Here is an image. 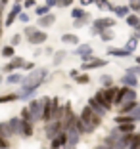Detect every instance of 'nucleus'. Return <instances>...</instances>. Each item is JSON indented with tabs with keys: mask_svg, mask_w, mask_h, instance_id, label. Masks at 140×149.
I'll list each match as a JSON object with an SVG mask.
<instances>
[{
	"mask_svg": "<svg viewBox=\"0 0 140 149\" xmlns=\"http://www.w3.org/2000/svg\"><path fill=\"white\" fill-rule=\"evenodd\" d=\"M6 4H8V2H0V17H2V10H4Z\"/></svg>",
	"mask_w": 140,
	"mask_h": 149,
	"instance_id": "obj_55",
	"label": "nucleus"
},
{
	"mask_svg": "<svg viewBox=\"0 0 140 149\" xmlns=\"http://www.w3.org/2000/svg\"><path fill=\"white\" fill-rule=\"evenodd\" d=\"M108 54L110 56H113V57H131L132 54H129L125 48H113V46H110L108 48Z\"/></svg>",
	"mask_w": 140,
	"mask_h": 149,
	"instance_id": "obj_18",
	"label": "nucleus"
},
{
	"mask_svg": "<svg viewBox=\"0 0 140 149\" xmlns=\"http://www.w3.org/2000/svg\"><path fill=\"white\" fill-rule=\"evenodd\" d=\"M73 4V0H58V8H67Z\"/></svg>",
	"mask_w": 140,
	"mask_h": 149,
	"instance_id": "obj_47",
	"label": "nucleus"
},
{
	"mask_svg": "<svg viewBox=\"0 0 140 149\" xmlns=\"http://www.w3.org/2000/svg\"><path fill=\"white\" fill-rule=\"evenodd\" d=\"M21 6H23V8H33V6H35V0H25Z\"/></svg>",
	"mask_w": 140,
	"mask_h": 149,
	"instance_id": "obj_51",
	"label": "nucleus"
},
{
	"mask_svg": "<svg viewBox=\"0 0 140 149\" xmlns=\"http://www.w3.org/2000/svg\"><path fill=\"white\" fill-rule=\"evenodd\" d=\"M75 54L83 57V56H88V54H94V50H92L90 44H79V46L75 48Z\"/></svg>",
	"mask_w": 140,
	"mask_h": 149,
	"instance_id": "obj_20",
	"label": "nucleus"
},
{
	"mask_svg": "<svg viewBox=\"0 0 140 149\" xmlns=\"http://www.w3.org/2000/svg\"><path fill=\"white\" fill-rule=\"evenodd\" d=\"M63 59H65V50H60V52H56V54H54V59H52V63L58 67L61 61H63Z\"/></svg>",
	"mask_w": 140,
	"mask_h": 149,
	"instance_id": "obj_32",
	"label": "nucleus"
},
{
	"mask_svg": "<svg viewBox=\"0 0 140 149\" xmlns=\"http://www.w3.org/2000/svg\"><path fill=\"white\" fill-rule=\"evenodd\" d=\"M129 13H131L129 6H117V8H115V15H117V17H127Z\"/></svg>",
	"mask_w": 140,
	"mask_h": 149,
	"instance_id": "obj_31",
	"label": "nucleus"
},
{
	"mask_svg": "<svg viewBox=\"0 0 140 149\" xmlns=\"http://www.w3.org/2000/svg\"><path fill=\"white\" fill-rule=\"evenodd\" d=\"M100 84L104 88H111L113 86V77H111V74H102L100 77Z\"/></svg>",
	"mask_w": 140,
	"mask_h": 149,
	"instance_id": "obj_30",
	"label": "nucleus"
},
{
	"mask_svg": "<svg viewBox=\"0 0 140 149\" xmlns=\"http://www.w3.org/2000/svg\"><path fill=\"white\" fill-rule=\"evenodd\" d=\"M129 10L140 13V0H132V2H129Z\"/></svg>",
	"mask_w": 140,
	"mask_h": 149,
	"instance_id": "obj_40",
	"label": "nucleus"
},
{
	"mask_svg": "<svg viewBox=\"0 0 140 149\" xmlns=\"http://www.w3.org/2000/svg\"><path fill=\"white\" fill-rule=\"evenodd\" d=\"M79 141H81V136L77 134V132H69L67 134V145H65V149H77V145H79Z\"/></svg>",
	"mask_w": 140,
	"mask_h": 149,
	"instance_id": "obj_16",
	"label": "nucleus"
},
{
	"mask_svg": "<svg viewBox=\"0 0 140 149\" xmlns=\"http://www.w3.org/2000/svg\"><path fill=\"white\" fill-rule=\"evenodd\" d=\"M0 149H10V141L0 136Z\"/></svg>",
	"mask_w": 140,
	"mask_h": 149,
	"instance_id": "obj_50",
	"label": "nucleus"
},
{
	"mask_svg": "<svg viewBox=\"0 0 140 149\" xmlns=\"http://www.w3.org/2000/svg\"><path fill=\"white\" fill-rule=\"evenodd\" d=\"M92 115H94V113H92V109H90L88 105H84L83 109H81V113H79V117H77V118H79V120H81L83 124H87V126H88V124H90Z\"/></svg>",
	"mask_w": 140,
	"mask_h": 149,
	"instance_id": "obj_15",
	"label": "nucleus"
},
{
	"mask_svg": "<svg viewBox=\"0 0 140 149\" xmlns=\"http://www.w3.org/2000/svg\"><path fill=\"white\" fill-rule=\"evenodd\" d=\"M61 42L63 44H75V46H79V36L73 35V33H65V35H61Z\"/></svg>",
	"mask_w": 140,
	"mask_h": 149,
	"instance_id": "obj_21",
	"label": "nucleus"
},
{
	"mask_svg": "<svg viewBox=\"0 0 140 149\" xmlns=\"http://www.w3.org/2000/svg\"><path fill=\"white\" fill-rule=\"evenodd\" d=\"M61 132V120H50V123L44 124V136L48 138L50 141Z\"/></svg>",
	"mask_w": 140,
	"mask_h": 149,
	"instance_id": "obj_4",
	"label": "nucleus"
},
{
	"mask_svg": "<svg viewBox=\"0 0 140 149\" xmlns=\"http://www.w3.org/2000/svg\"><path fill=\"white\" fill-rule=\"evenodd\" d=\"M21 12H23V6L19 4V2H13V4H12V10H10V13H8V17H6V21H4V25L6 27H12Z\"/></svg>",
	"mask_w": 140,
	"mask_h": 149,
	"instance_id": "obj_5",
	"label": "nucleus"
},
{
	"mask_svg": "<svg viewBox=\"0 0 140 149\" xmlns=\"http://www.w3.org/2000/svg\"><path fill=\"white\" fill-rule=\"evenodd\" d=\"M117 130H119L121 136H125V134H134V124H119Z\"/></svg>",
	"mask_w": 140,
	"mask_h": 149,
	"instance_id": "obj_27",
	"label": "nucleus"
},
{
	"mask_svg": "<svg viewBox=\"0 0 140 149\" xmlns=\"http://www.w3.org/2000/svg\"><path fill=\"white\" fill-rule=\"evenodd\" d=\"M131 117H132V120H134V123H138V120H140V105L131 113Z\"/></svg>",
	"mask_w": 140,
	"mask_h": 149,
	"instance_id": "obj_45",
	"label": "nucleus"
},
{
	"mask_svg": "<svg viewBox=\"0 0 140 149\" xmlns=\"http://www.w3.org/2000/svg\"><path fill=\"white\" fill-rule=\"evenodd\" d=\"M50 10H52V8H48L46 4H44V6H37V8H35V13L39 15V17H44V15H48V13H50Z\"/></svg>",
	"mask_w": 140,
	"mask_h": 149,
	"instance_id": "obj_33",
	"label": "nucleus"
},
{
	"mask_svg": "<svg viewBox=\"0 0 140 149\" xmlns=\"http://www.w3.org/2000/svg\"><path fill=\"white\" fill-rule=\"evenodd\" d=\"M0 54H2V56H4V57H13V54H15V50H13L12 46H10V44H8V46H4V48L0 50Z\"/></svg>",
	"mask_w": 140,
	"mask_h": 149,
	"instance_id": "obj_36",
	"label": "nucleus"
},
{
	"mask_svg": "<svg viewBox=\"0 0 140 149\" xmlns=\"http://www.w3.org/2000/svg\"><path fill=\"white\" fill-rule=\"evenodd\" d=\"M84 23H87L84 19H81V21H73V27H75V29H81V27H84Z\"/></svg>",
	"mask_w": 140,
	"mask_h": 149,
	"instance_id": "obj_52",
	"label": "nucleus"
},
{
	"mask_svg": "<svg viewBox=\"0 0 140 149\" xmlns=\"http://www.w3.org/2000/svg\"><path fill=\"white\" fill-rule=\"evenodd\" d=\"M18 19H19V21H21V23H29V13L21 12V13H19V15H18Z\"/></svg>",
	"mask_w": 140,
	"mask_h": 149,
	"instance_id": "obj_49",
	"label": "nucleus"
},
{
	"mask_svg": "<svg viewBox=\"0 0 140 149\" xmlns=\"http://www.w3.org/2000/svg\"><path fill=\"white\" fill-rule=\"evenodd\" d=\"M48 77H50L48 69H46V67H39V69L31 71L25 79H23L21 84H40V86H42V84L46 82V79H48Z\"/></svg>",
	"mask_w": 140,
	"mask_h": 149,
	"instance_id": "obj_1",
	"label": "nucleus"
},
{
	"mask_svg": "<svg viewBox=\"0 0 140 149\" xmlns=\"http://www.w3.org/2000/svg\"><path fill=\"white\" fill-rule=\"evenodd\" d=\"M23 65H25V59H23V57H12L10 63H6V65L2 67V71L8 73V74H12L15 69H23Z\"/></svg>",
	"mask_w": 140,
	"mask_h": 149,
	"instance_id": "obj_6",
	"label": "nucleus"
},
{
	"mask_svg": "<svg viewBox=\"0 0 140 149\" xmlns=\"http://www.w3.org/2000/svg\"><path fill=\"white\" fill-rule=\"evenodd\" d=\"M37 31H39V29H37L35 25H33V27H31V25H27V27H25V31H23V35H27V38H29V36H31V35H35Z\"/></svg>",
	"mask_w": 140,
	"mask_h": 149,
	"instance_id": "obj_42",
	"label": "nucleus"
},
{
	"mask_svg": "<svg viewBox=\"0 0 140 149\" xmlns=\"http://www.w3.org/2000/svg\"><path fill=\"white\" fill-rule=\"evenodd\" d=\"M117 92H119V88L115 86H111V88H102V96H104V100L108 101V103H111L113 105V100H115V96H117Z\"/></svg>",
	"mask_w": 140,
	"mask_h": 149,
	"instance_id": "obj_13",
	"label": "nucleus"
},
{
	"mask_svg": "<svg viewBox=\"0 0 140 149\" xmlns=\"http://www.w3.org/2000/svg\"><path fill=\"white\" fill-rule=\"evenodd\" d=\"M18 100V94H6V96H0V103H8V101H15Z\"/></svg>",
	"mask_w": 140,
	"mask_h": 149,
	"instance_id": "obj_38",
	"label": "nucleus"
},
{
	"mask_svg": "<svg viewBox=\"0 0 140 149\" xmlns=\"http://www.w3.org/2000/svg\"><path fill=\"white\" fill-rule=\"evenodd\" d=\"M23 69H25V71H29V73H31V71H35V69H37V65H35L33 61H25V65H23Z\"/></svg>",
	"mask_w": 140,
	"mask_h": 149,
	"instance_id": "obj_48",
	"label": "nucleus"
},
{
	"mask_svg": "<svg viewBox=\"0 0 140 149\" xmlns=\"http://www.w3.org/2000/svg\"><path fill=\"white\" fill-rule=\"evenodd\" d=\"M94 4H96L100 10H108V4H110V2H108V0H96Z\"/></svg>",
	"mask_w": 140,
	"mask_h": 149,
	"instance_id": "obj_46",
	"label": "nucleus"
},
{
	"mask_svg": "<svg viewBox=\"0 0 140 149\" xmlns=\"http://www.w3.org/2000/svg\"><path fill=\"white\" fill-rule=\"evenodd\" d=\"M0 136L4 138V140H8V141H10V138L13 136L12 132H10V126H8V123H0Z\"/></svg>",
	"mask_w": 140,
	"mask_h": 149,
	"instance_id": "obj_26",
	"label": "nucleus"
},
{
	"mask_svg": "<svg viewBox=\"0 0 140 149\" xmlns=\"http://www.w3.org/2000/svg\"><path fill=\"white\" fill-rule=\"evenodd\" d=\"M125 101H136V90L123 86V103Z\"/></svg>",
	"mask_w": 140,
	"mask_h": 149,
	"instance_id": "obj_23",
	"label": "nucleus"
},
{
	"mask_svg": "<svg viewBox=\"0 0 140 149\" xmlns=\"http://www.w3.org/2000/svg\"><path fill=\"white\" fill-rule=\"evenodd\" d=\"M77 82H79V84H88V82H90V77H88L87 73H79V79H77Z\"/></svg>",
	"mask_w": 140,
	"mask_h": 149,
	"instance_id": "obj_41",
	"label": "nucleus"
},
{
	"mask_svg": "<svg viewBox=\"0 0 140 149\" xmlns=\"http://www.w3.org/2000/svg\"><path fill=\"white\" fill-rule=\"evenodd\" d=\"M108 65V59H104V57H94L90 63H83L81 65V71H92V69H98V67H106Z\"/></svg>",
	"mask_w": 140,
	"mask_h": 149,
	"instance_id": "obj_8",
	"label": "nucleus"
},
{
	"mask_svg": "<svg viewBox=\"0 0 140 149\" xmlns=\"http://www.w3.org/2000/svg\"><path fill=\"white\" fill-rule=\"evenodd\" d=\"M44 52H46V54H48V56H52V54H54V50H52V48H50V46H48V48H46V50H44Z\"/></svg>",
	"mask_w": 140,
	"mask_h": 149,
	"instance_id": "obj_57",
	"label": "nucleus"
},
{
	"mask_svg": "<svg viewBox=\"0 0 140 149\" xmlns=\"http://www.w3.org/2000/svg\"><path fill=\"white\" fill-rule=\"evenodd\" d=\"M92 97H94V100H96V101H98V103H100L102 107H104L106 111H110V109H111V103H108V101L104 100V96H102V90H98V92L94 94V96H92Z\"/></svg>",
	"mask_w": 140,
	"mask_h": 149,
	"instance_id": "obj_25",
	"label": "nucleus"
},
{
	"mask_svg": "<svg viewBox=\"0 0 140 149\" xmlns=\"http://www.w3.org/2000/svg\"><path fill=\"white\" fill-rule=\"evenodd\" d=\"M33 132H35L33 123H23V138H31V136H33Z\"/></svg>",
	"mask_w": 140,
	"mask_h": 149,
	"instance_id": "obj_34",
	"label": "nucleus"
},
{
	"mask_svg": "<svg viewBox=\"0 0 140 149\" xmlns=\"http://www.w3.org/2000/svg\"><path fill=\"white\" fill-rule=\"evenodd\" d=\"M19 42H21V35H13V36H12V40H10V46L13 48V46H18Z\"/></svg>",
	"mask_w": 140,
	"mask_h": 149,
	"instance_id": "obj_44",
	"label": "nucleus"
},
{
	"mask_svg": "<svg viewBox=\"0 0 140 149\" xmlns=\"http://www.w3.org/2000/svg\"><path fill=\"white\" fill-rule=\"evenodd\" d=\"M136 46H138V40H136L134 36H131V38L127 40V44H125V50H127L129 54H132V52H136Z\"/></svg>",
	"mask_w": 140,
	"mask_h": 149,
	"instance_id": "obj_28",
	"label": "nucleus"
},
{
	"mask_svg": "<svg viewBox=\"0 0 140 149\" xmlns=\"http://www.w3.org/2000/svg\"><path fill=\"white\" fill-rule=\"evenodd\" d=\"M136 65H138V67H140V56H138V57H136Z\"/></svg>",
	"mask_w": 140,
	"mask_h": 149,
	"instance_id": "obj_60",
	"label": "nucleus"
},
{
	"mask_svg": "<svg viewBox=\"0 0 140 149\" xmlns=\"http://www.w3.org/2000/svg\"><path fill=\"white\" fill-rule=\"evenodd\" d=\"M67 145V134L65 132H60L52 141H50V149H65Z\"/></svg>",
	"mask_w": 140,
	"mask_h": 149,
	"instance_id": "obj_9",
	"label": "nucleus"
},
{
	"mask_svg": "<svg viewBox=\"0 0 140 149\" xmlns=\"http://www.w3.org/2000/svg\"><path fill=\"white\" fill-rule=\"evenodd\" d=\"M87 105L92 109V113H94V115H98V117H102V118H104L106 115H108V111H106L104 107H102L100 103H98V101L94 100V97H88V103H87Z\"/></svg>",
	"mask_w": 140,
	"mask_h": 149,
	"instance_id": "obj_11",
	"label": "nucleus"
},
{
	"mask_svg": "<svg viewBox=\"0 0 140 149\" xmlns=\"http://www.w3.org/2000/svg\"><path fill=\"white\" fill-rule=\"evenodd\" d=\"M115 124H136L134 120H132V117L131 115H117V117H115Z\"/></svg>",
	"mask_w": 140,
	"mask_h": 149,
	"instance_id": "obj_24",
	"label": "nucleus"
},
{
	"mask_svg": "<svg viewBox=\"0 0 140 149\" xmlns=\"http://www.w3.org/2000/svg\"><path fill=\"white\" fill-rule=\"evenodd\" d=\"M119 82L123 84V86L125 88H132V90H134L136 86H138V77H134V74H123L121 77V80H119Z\"/></svg>",
	"mask_w": 140,
	"mask_h": 149,
	"instance_id": "obj_12",
	"label": "nucleus"
},
{
	"mask_svg": "<svg viewBox=\"0 0 140 149\" xmlns=\"http://www.w3.org/2000/svg\"><path fill=\"white\" fill-rule=\"evenodd\" d=\"M0 27H2V19H0Z\"/></svg>",
	"mask_w": 140,
	"mask_h": 149,
	"instance_id": "obj_63",
	"label": "nucleus"
},
{
	"mask_svg": "<svg viewBox=\"0 0 140 149\" xmlns=\"http://www.w3.org/2000/svg\"><path fill=\"white\" fill-rule=\"evenodd\" d=\"M42 105H44V97H33V100L29 101L27 109H29V113H31V123L33 124L42 118Z\"/></svg>",
	"mask_w": 140,
	"mask_h": 149,
	"instance_id": "obj_2",
	"label": "nucleus"
},
{
	"mask_svg": "<svg viewBox=\"0 0 140 149\" xmlns=\"http://www.w3.org/2000/svg\"><path fill=\"white\" fill-rule=\"evenodd\" d=\"M127 149H140V134H136V132L132 134V140H131Z\"/></svg>",
	"mask_w": 140,
	"mask_h": 149,
	"instance_id": "obj_35",
	"label": "nucleus"
},
{
	"mask_svg": "<svg viewBox=\"0 0 140 149\" xmlns=\"http://www.w3.org/2000/svg\"><path fill=\"white\" fill-rule=\"evenodd\" d=\"M69 77H71V79H75V80H77V79H79V71H77V69L69 71Z\"/></svg>",
	"mask_w": 140,
	"mask_h": 149,
	"instance_id": "obj_53",
	"label": "nucleus"
},
{
	"mask_svg": "<svg viewBox=\"0 0 140 149\" xmlns=\"http://www.w3.org/2000/svg\"><path fill=\"white\" fill-rule=\"evenodd\" d=\"M115 23L117 21H115L113 17H98V19H94V23H92V35H100V33H104V31H110Z\"/></svg>",
	"mask_w": 140,
	"mask_h": 149,
	"instance_id": "obj_3",
	"label": "nucleus"
},
{
	"mask_svg": "<svg viewBox=\"0 0 140 149\" xmlns=\"http://www.w3.org/2000/svg\"><path fill=\"white\" fill-rule=\"evenodd\" d=\"M94 149H108V147H106L104 143H100V145H96V147H94Z\"/></svg>",
	"mask_w": 140,
	"mask_h": 149,
	"instance_id": "obj_59",
	"label": "nucleus"
},
{
	"mask_svg": "<svg viewBox=\"0 0 140 149\" xmlns=\"http://www.w3.org/2000/svg\"><path fill=\"white\" fill-rule=\"evenodd\" d=\"M88 4H94V2H90V0H83L81 2V6H88Z\"/></svg>",
	"mask_w": 140,
	"mask_h": 149,
	"instance_id": "obj_56",
	"label": "nucleus"
},
{
	"mask_svg": "<svg viewBox=\"0 0 140 149\" xmlns=\"http://www.w3.org/2000/svg\"><path fill=\"white\" fill-rule=\"evenodd\" d=\"M44 4L48 6V8H54V6H58V0H46Z\"/></svg>",
	"mask_w": 140,
	"mask_h": 149,
	"instance_id": "obj_54",
	"label": "nucleus"
},
{
	"mask_svg": "<svg viewBox=\"0 0 140 149\" xmlns=\"http://www.w3.org/2000/svg\"><path fill=\"white\" fill-rule=\"evenodd\" d=\"M54 21H56V15H54L52 12L48 13V15H44V17H39V27L40 29H44V27H50V25H54Z\"/></svg>",
	"mask_w": 140,
	"mask_h": 149,
	"instance_id": "obj_17",
	"label": "nucleus"
},
{
	"mask_svg": "<svg viewBox=\"0 0 140 149\" xmlns=\"http://www.w3.org/2000/svg\"><path fill=\"white\" fill-rule=\"evenodd\" d=\"M8 126L13 136H23V120L19 117H12L8 120Z\"/></svg>",
	"mask_w": 140,
	"mask_h": 149,
	"instance_id": "obj_7",
	"label": "nucleus"
},
{
	"mask_svg": "<svg viewBox=\"0 0 140 149\" xmlns=\"http://www.w3.org/2000/svg\"><path fill=\"white\" fill-rule=\"evenodd\" d=\"M138 105H140L138 101H125V103L119 105V113H121V115H131Z\"/></svg>",
	"mask_w": 140,
	"mask_h": 149,
	"instance_id": "obj_14",
	"label": "nucleus"
},
{
	"mask_svg": "<svg viewBox=\"0 0 140 149\" xmlns=\"http://www.w3.org/2000/svg\"><path fill=\"white\" fill-rule=\"evenodd\" d=\"M132 36H134L136 40H140V31H136V33H134V35H132Z\"/></svg>",
	"mask_w": 140,
	"mask_h": 149,
	"instance_id": "obj_58",
	"label": "nucleus"
},
{
	"mask_svg": "<svg viewBox=\"0 0 140 149\" xmlns=\"http://www.w3.org/2000/svg\"><path fill=\"white\" fill-rule=\"evenodd\" d=\"M100 124H102V117H98V115H92V118H90V126L96 130Z\"/></svg>",
	"mask_w": 140,
	"mask_h": 149,
	"instance_id": "obj_39",
	"label": "nucleus"
},
{
	"mask_svg": "<svg viewBox=\"0 0 140 149\" xmlns=\"http://www.w3.org/2000/svg\"><path fill=\"white\" fill-rule=\"evenodd\" d=\"M125 73H127V74H134V77H140V67L138 65H136V67H129Z\"/></svg>",
	"mask_w": 140,
	"mask_h": 149,
	"instance_id": "obj_43",
	"label": "nucleus"
},
{
	"mask_svg": "<svg viewBox=\"0 0 140 149\" xmlns=\"http://www.w3.org/2000/svg\"><path fill=\"white\" fill-rule=\"evenodd\" d=\"M0 84H2V73H0Z\"/></svg>",
	"mask_w": 140,
	"mask_h": 149,
	"instance_id": "obj_61",
	"label": "nucleus"
},
{
	"mask_svg": "<svg viewBox=\"0 0 140 149\" xmlns=\"http://www.w3.org/2000/svg\"><path fill=\"white\" fill-rule=\"evenodd\" d=\"M46 40H48V35H46V33L44 31H37L35 35H31L29 38H27V42L33 44V46H40V44H44Z\"/></svg>",
	"mask_w": 140,
	"mask_h": 149,
	"instance_id": "obj_10",
	"label": "nucleus"
},
{
	"mask_svg": "<svg viewBox=\"0 0 140 149\" xmlns=\"http://www.w3.org/2000/svg\"><path fill=\"white\" fill-rule=\"evenodd\" d=\"M0 36H2V27H0Z\"/></svg>",
	"mask_w": 140,
	"mask_h": 149,
	"instance_id": "obj_62",
	"label": "nucleus"
},
{
	"mask_svg": "<svg viewBox=\"0 0 140 149\" xmlns=\"http://www.w3.org/2000/svg\"><path fill=\"white\" fill-rule=\"evenodd\" d=\"M125 19H127V25H129V27L136 29V27H138V19H140V15H136V13H129Z\"/></svg>",
	"mask_w": 140,
	"mask_h": 149,
	"instance_id": "obj_29",
	"label": "nucleus"
},
{
	"mask_svg": "<svg viewBox=\"0 0 140 149\" xmlns=\"http://www.w3.org/2000/svg\"><path fill=\"white\" fill-rule=\"evenodd\" d=\"M23 79H25V77H23L21 73H12V74L6 77V82H8V84H19V86H21Z\"/></svg>",
	"mask_w": 140,
	"mask_h": 149,
	"instance_id": "obj_22",
	"label": "nucleus"
},
{
	"mask_svg": "<svg viewBox=\"0 0 140 149\" xmlns=\"http://www.w3.org/2000/svg\"><path fill=\"white\" fill-rule=\"evenodd\" d=\"M113 33H111V29L110 31H104V33H100V38L104 40V42H111V40H113Z\"/></svg>",
	"mask_w": 140,
	"mask_h": 149,
	"instance_id": "obj_37",
	"label": "nucleus"
},
{
	"mask_svg": "<svg viewBox=\"0 0 140 149\" xmlns=\"http://www.w3.org/2000/svg\"><path fill=\"white\" fill-rule=\"evenodd\" d=\"M71 17H73L75 21H81V19H84V21H87V19H88V13L84 12L83 8H73V10H71Z\"/></svg>",
	"mask_w": 140,
	"mask_h": 149,
	"instance_id": "obj_19",
	"label": "nucleus"
}]
</instances>
